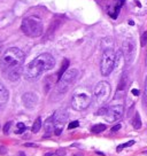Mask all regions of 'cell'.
<instances>
[{
	"mask_svg": "<svg viewBox=\"0 0 147 156\" xmlns=\"http://www.w3.org/2000/svg\"><path fill=\"white\" fill-rule=\"evenodd\" d=\"M23 62L24 53L20 48L12 47L7 49L0 59V68L9 81L16 82L21 77Z\"/></svg>",
	"mask_w": 147,
	"mask_h": 156,
	"instance_id": "cell-1",
	"label": "cell"
},
{
	"mask_svg": "<svg viewBox=\"0 0 147 156\" xmlns=\"http://www.w3.org/2000/svg\"><path fill=\"white\" fill-rule=\"evenodd\" d=\"M54 65H55V59L48 53H43V54L38 55L27 67L24 75L29 79H36L43 72L51 70Z\"/></svg>",
	"mask_w": 147,
	"mask_h": 156,
	"instance_id": "cell-2",
	"label": "cell"
},
{
	"mask_svg": "<svg viewBox=\"0 0 147 156\" xmlns=\"http://www.w3.org/2000/svg\"><path fill=\"white\" fill-rule=\"evenodd\" d=\"M22 31L31 38H36V37H40L43 35V23L40 21V19L36 17V16H28L22 21Z\"/></svg>",
	"mask_w": 147,
	"mask_h": 156,
	"instance_id": "cell-3",
	"label": "cell"
},
{
	"mask_svg": "<svg viewBox=\"0 0 147 156\" xmlns=\"http://www.w3.org/2000/svg\"><path fill=\"white\" fill-rule=\"evenodd\" d=\"M116 62V54L112 48H107L102 53L101 63H100V71L102 76H109L115 68Z\"/></svg>",
	"mask_w": 147,
	"mask_h": 156,
	"instance_id": "cell-4",
	"label": "cell"
},
{
	"mask_svg": "<svg viewBox=\"0 0 147 156\" xmlns=\"http://www.w3.org/2000/svg\"><path fill=\"white\" fill-rule=\"evenodd\" d=\"M110 92H112V87H110L109 83H107V82L98 83L94 87V91H93V97H94L96 103L101 106L105 102H107V100L110 97Z\"/></svg>",
	"mask_w": 147,
	"mask_h": 156,
	"instance_id": "cell-5",
	"label": "cell"
},
{
	"mask_svg": "<svg viewBox=\"0 0 147 156\" xmlns=\"http://www.w3.org/2000/svg\"><path fill=\"white\" fill-rule=\"evenodd\" d=\"M78 75V71L76 69H70V70H67L63 76L57 81V90L60 92H65L68 90V87L75 82L76 77Z\"/></svg>",
	"mask_w": 147,
	"mask_h": 156,
	"instance_id": "cell-6",
	"label": "cell"
},
{
	"mask_svg": "<svg viewBox=\"0 0 147 156\" xmlns=\"http://www.w3.org/2000/svg\"><path fill=\"white\" fill-rule=\"evenodd\" d=\"M91 97L90 94L88 93H76L75 95L72 97V100H71V106L75 110H84L86 109L90 105H91Z\"/></svg>",
	"mask_w": 147,
	"mask_h": 156,
	"instance_id": "cell-7",
	"label": "cell"
},
{
	"mask_svg": "<svg viewBox=\"0 0 147 156\" xmlns=\"http://www.w3.org/2000/svg\"><path fill=\"white\" fill-rule=\"evenodd\" d=\"M134 52H136V44L134 40L132 38H128L123 41L122 44V53L124 56L125 62L129 64L132 62L133 57H134Z\"/></svg>",
	"mask_w": 147,
	"mask_h": 156,
	"instance_id": "cell-8",
	"label": "cell"
},
{
	"mask_svg": "<svg viewBox=\"0 0 147 156\" xmlns=\"http://www.w3.org/2000/svg\"><path fill=\"white\" fill-rule=\"evenodd\" d=\"M123 114H124V107L122 105H116V106H112L108 108V110L105 115V118L107 122L113 123V122L122 118Z\"/></svg>",
	"mask_w": 147,
	"mask_h": 156,
	"instance_id": "cell-9",
	"label": "cell"
},
{
	"mask_svg": "<svg viewBox=\"0 0 147 156\" xmlns=\"http://www.w3.org/2000/svg\"><path fill=\"white\" fill-rule=\"evenodd\" d=\"M22 101H23V103H24V106H25L27 108L32 109V108L36 106V103L38 102V98H37V95H36L35 93L28 92V93H24V94H23Z\"/></svg>",
	"mask_w": 147,
	"mask_h": 156,
	"instance_id": "cell-10",
	"label": "cell"
},
{
	"mask_svg": "<svg viewBox=\"0 0 147 156\" xmlns=\"http://www.w3.org/2000/svg\"><path fill=\"white\" fill-rule=\"evenodd\" d=\"M123 5H124V0H117V3L115 4V6H113V7H110V8L108 9L109 16H110L112 19L116 20L117 16H118V13H120V11H121V8H122Z\"/></svg>",
	"mask_w": 147,
	"mask_h": 156,
	"instance_id": "cell-11",
	"label": "cell"
},
{
	"mask_svg": "<svg viewBox=\"0 0 147 156\" xmlns=\"http://www.w3.org/2000/svg\"><path fill=\"white\" fill-rule=\"evenodd\" d=\"M8 98H9V93L7 89L3 84H0V105H5L8 101Z\"/></svg>",
	"mask_w": 147,
	"mask_h": 156,
	"instance_id": "cell-12",
	"label": "cell"
},
{
	"mask_svg": "<svg viewBox=\"0 0 147 156\" xmlns=\"http://www.w3.org/2000/svg\"><path fill=\"white\" fill-rule=\"evenodd\" d=\"M132 126L136 130H139L141 127V119H140V115L138 113H136V115H134V118L132 121Z\"/></svg>",
	"mask_w": 147,
	"mask_h": 156,
	"instance_id": "cell-13",
	"label": "cell"
},
{
	"mask_svg": "<svg viewBox=\"0 0 147 156\" xmlns=\"http://www.w3.org/2000/svg\"><path fill=\"white\" fill-rule=\"evenodd\" d=\"M68 65H69V60H64V61H63V63H62V67L60 68V70H59V73H57V81H59L60 78L63 76V73L67 71V69H68Z\"/></svg>",
	"mask_w": 147,
	"mask_h": 156,
	"instance_id": "cell-14",
	"label": "cell"
},
{
	"mask_svg": "<svg viewBox=\"0 0 147 156\" xmlns=\"http://www.w3.org/2000/svg\"><path fill=\"white\" fill-rule=\"evenodd\" d=\"M125 86H126V75L124 73V75L122 76V78H121V81H120V84H118V86H117V92L124 91Z\"/></svg>",
	"mask_w": 147,
	"mask_h": 156,
	"instance_id": "cell-15",
	"label": "cell"
},
{
	"mask_svg": "<svg viewBox=\"0 0 147 156\" xmlns=\"http://www.w3.org/2000/svg\"><path fill=\"white\" fill-rule=\"evenodd\" d=\"M106 130V125L105 124H96L94 126H92V129H91V131L93 132V133H101V132H104Z\"/></svg>",
	"mask_w": 147,
	"mask_h": 156,
	"instance_id": "cell-16",
	"label": "cell"
},
{
	"mask_svg": "<svg viewBox=\"0 0 147 156\" xmlns=\"http://www.w3.org/2000/svg\"><path fill=\"white\" fill-rule=\"evenodd\" d=\"M40 129H41V119H40V117H38V118L35 121L33 125H32V132H33V133H37V132H39Z\"/></svg>",
	"mask_w": 147,
	"mask_h": 156,
	"instance_id": "cell-17",
	"label": "cell"
},
{
	"mask_svg": "<svg viewBox=\"0 0 147 156\" xmlns=\"http://www.w3.org/2000/svg\"><path fill=\"white\" fill-rule=\"evenodd\" d=\"M132 145H134V140H130V141H128L126 143L120 145V146L116 148V150H117V151H121L122 149H124V148H126V147H130V146H132Z\"/></svg>",
	"mask_w": 147,
	"mask_h": 156,
	"instance_id": "cell-18",
	"label": "cell"
},
{
	"mask_svg": "<svg viewBox=\"0 0 147 156\" xmlns=\"http://www.w3.org/2000/svg\"><path fill=\"white\" fill-rule=\"evenodd\" d=\"M25 130H27V126L24 125V123H19V124H17V130H16V133H17V134L23 133Z\"/></svg>",
	"mask_w": 147,
	"mask_h": 156,
	"instance_id": "cell-19",
	"label": "cell"
},
{
	"mask_svg": "<svg viewBox=\"0 0 147 156\" xmlns=\"http://www.w3.org/2000/svg\"><path fill=\"white\" fill-rule=\"evenodd\" d=\"M140 44H141L142 47L147 45V31H145V32L141 35V37H140Z\"/></svg>",
	"mask_w": 147,
	"mask_h": 156,
	"instance_id": "cell-20",
	"label": "cell"
},
{
	"mask_svg": "<svg viewBox=\"0 0 147 156\" xmlns=\"http://www.w3.org/2000/svg\"><path fill=\"white\" fill-rule=\"evenodd\" d=\"M80 125V122L78 121H75V122H71L69 125H68V129L69 130H71V129H76L77 126Z\"/></svg>",
	"mask_w": 147,
	"mask_h": 156,
	"instance_id": "cell-21",
	"label": "cell"
},
{
	"mask_svg": "<svg viewBox=\"0 0 147 156\" xmlns=\"http://www.w3.org/2000/svg\"><path fill=\"white\" fill-rule=\"evenodd\" d=\"M11 126H12V123H11V122H8V123L5 124V126H4V133H5V134H8V132H9V130H11Z\"/></svg>",
	"mask_w": 147,
	"mask_h": 156,
	"instance_id": "cell-22",
	"label": "cell"
},
{
	"mask_svg": "<svg viewBox=\"0 0 147 156\" xmlns=\"http://www.w3.org/2000/svg\"><path fill=\"white\" fill-rule=\"evenodd\" d=\"M108 108H100L98 111H97V115H106Z\"/></svg>",
	"mask_w": 147,
	"mask_h": 156,
	"instance_id": "cell-23",
	"label": "cell"
},
{
	"mask_svg": "<svg viewBox=\"0 0 147 156\" xmlns=\"http://www.w3.org/2000/svg\"><path fill=\"white\" fill-rule=\"evenodd\" d=\"M7 154V148L5 146H0V155H6Z\"/></svg>",
	"mask_w": 147,
	"mask_h": 156,
	"instance_id": "cell-24",
	"label": "cell"
},
{
	"mask_svg": "<svg viewBox=\"0 0 147 156\" xmlns=\"http://www.w3.org/2000/svg\"><path fill=\"white\" fill-rule=\"evenodd\" d=\"M120 129H121V124H117V125H115L114 127H112V132H113V133H114V132H117Z\"/></svg>",
	"mask_w": 147,
	"mask_h": 156,
	"instance_id": "cell-25",
	"label": "cell"
},
{
	"mask_svg": "<svg viewBox=\"0 0 147 156\" xmlns=\"http://www.w3.org/2000/svg\"><path fill=\"white\" fill-rule=\"evenodd\" d=\"M56 155H57V156H65V151H64L63 149H59V150L56 151Z\"/></svg>",
	"mask_w": 147,
	"mask_h": 156,
	"instance_id": "cell-26",
	"label": "cell"
},
{
	"mask_svg": "<svg viewBox=\"0 0 147 156\" xmlns=\"http://www.w3.org/2000/svg\"><path fill=\"white\" fill-rule=\"evenodd\" d=\"M44 156H57V155H56V151L55 153L54 151H49V153H46Z\"/></svg>",
	"mask_w": 147,
	"mask_h": 156,
	"instance_id": "cell-27",
	"label": "cell"
},
{
	"mask_svg": "<svg viewBox=\"0 0 147 156\" xmlns=\"http://www.w3.org/2000/svg\"><path fill=\"white\" fill-rule=\"evenodd\" d=\"M145 94H146V98H147V78L145 81Z\"/></svg>",
	"mask_w": 147,
	"mask_h": 156,
	"instance_id": "cell-28",
	"label": "cell"
},
{
	"mask_svg": "<svg viewBox=\"0 0 147 156\" xmlns=\"http://www.w3.org/2000/svg\"><path fill=\"white\" fill-rule=\"evenodd\" d=\"M132 94L133 95H139V91L138 90H132Z\"/></svg>",
	"mask_w": 147,
	"mask_h": 156,
	"instance_id": "cell-29",
	"label": "cell"
},
{
	"mask_svg": "<svg viewBox=\"0 0 147 156\" xmlns=\"http://www.w3.org/2000/svg\"><path fill=\"white\" fill-rule=\"evenodd\" d=\"M24 146L25 147H37V145H33V143H25Z\"/></svg>",
	"mask_w": 147,
	"mask_h": 156,
	"instance_id": "cell-30",
	"label": "cell"
},
{
	"mask_svg": "<svg viewBox=\"0 0 147 156\" xmlns=\"http://www.w3.org/2000/svg\"><path fill=\"white\" fill-rule=\"evenodd\" d=\"M72 156H83V154H74Z\"/></svg>",
	"mask_w": 147,
	"mask_h": 156,
	"instance_id": "cell-31",
	"label": "cell"
},
{
	"mask_svg": "<svg viewBox=\"0 0 147 156\" xmlns=\"http://www.w3.org/2000/svg\"><path fill=\"white\" fill-rule=\"evenodd\" d=\"M17 156H24V153H23V151H21V153H20Z\"/></svg>",
	"mask_w": 147,
	"mask_h": 156,
	"instance_id": "cell-32",
	"label": "cell"
},
{
	"mask_svg": "<svg viewBox=\"0 0 147 156\" xmlns=\"http://www.w3.org/2000/svg\"><path fill=\"white\" fill-rule=\"evenodd\" d=\"M144 154H145V155H147V151H145V153H144Z\"/></svg>",
	"mask_w": 147,
	"mask_h": 156,
	"instance_id": "cell-33",
	"label": "cell"
},
{
	"mask_svg": "<svg viewBox=\"0 0 147 156\" xmlns=\"http://www.w3.org/2000/svg\"><path fill=\"white\" fill-rule=\"evenodd\" d=\"M146 65H147V57H146Z\"/></svg>",
	"mask_w": 147,
	"mask_h": 156,
	"instance_id": "cell-34",
	"label": "cell"
},
{
	"mask_svg": "<svg viewBox=\"0 0 147 156\" xmlns=\"http://www.w3.org/2000/svg\"><path fill=\"white\" fill-rule=\"evenodd\" d=\"M0 48H1V45H0Z\"/></svg>",
	"mask_w": 147,
	"mask_h": 156,
	"instance_id": "cell-35",
	"label": "cell"
}]
</instances>
